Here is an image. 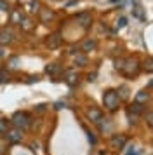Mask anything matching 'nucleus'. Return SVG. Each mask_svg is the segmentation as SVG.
Masks as SVG:
<instances>
[{
    "label": "nucleus",
    "instance_id": "1",
    "mask_svg": "<svg viewBox=\"0 0 153 155\" xmlns=\"http://www.w3.org/2000/svg\"><path fill=\"white\" fill-rule=\"evenodd\" d=\"M104 105L108 106V110H115L118 106V94L115 91H108L104 94Z\"/></svg>",
    "mask_w": 153,
    "mask_h": 155
},
{
    "label": "nucleus",
    "instance_id": "2",
    "mask_svg": "<svg viewBox=\"0 0 153 155\" xmlns=\"http://www.w3.org/2000/svg\"><path fill=\"white\" fill-rule=\"evenodd\" d=\"M30 117H28L26 113H16L14 115V124L16 126H23V127H28V124H30Z\"/></svg>",
    "mask_w": 153,
    "mask_h": 155
},
{
    "label": "nucleus",
    "instance_id": "3",
    "mask_svg": "<svg viewBox=\"0 0 153 155\" xmlns=\"http://www.w3.org/2000/svg\"><path fill=\"white\" fill-rule=\"evenodd\" d=\"M9 42H12V33L7 31V30H4V31L0 33V44L5 45V44H9Z\"/></svg>",
    "mask_w": 153,
    "mask_h": 155
},
{
    "label": "nucleus",
    "instance_id": "4",
    "mask_svg": "<svg viewBox=\"0 0 153 155\" xmlns=\"http://www.w3.org/2000/svg\"><path fill=\"white\" fill-rule=\"evenodd\" d=\"M9 140L11 141H19L21 140V134L18 131H12V133H9Z\"/></svg>",
    "mask_w": 153,
    "mask_h": 155
},
{
    "label": "nucleus",
    "instance_id": "5",
    "mask_svg": "<svg viewBox=\"0 0 153 155\" xmlns=\"http://www.w3.org/2000/svg\"><path fill=\"white\" fill-rule=\"evenodd\" d=\"M7 129H9L7 120H2V119H0V133H7Z\"/></svg>",
    "mask_w": 153,
    "mask_h": 155
},
{
    "label": "nucleus",
    "instance_id": "6",
    "mask_svg": "<svg viewBox=\"0 0 153 155\" xmlns=\"http://www.w3.org/2000/svg\"><path fill=\"white\" fill-rule=\"evenodd\" d=\"M89 115H92V117L96 119L94 122H99V120H101V113L97 112V110H90V112H89Z\"/></svg>",
    "mask_w": 153,
    "mask_h": 155
},
{
    "label": "nucleus",
    "instance_id": "7",
    "mask_svg": "<svg viewBox=\"0 0 153 155\" xmlns=\"http://www.w3.org/2000/svg\"><path fill=\"white\" fill-rule=\"evenodd\" d=\"M12 23H21V12L19 11H16L12 14Z\"/></svg>",
    "mask_w": 153,
    "mask_h": 155
},
{
    "label": "nucleus",
    "instance_id": "8",
    "mask_svg": "<svg viewBox=\"0 0 153 155\" xmlns=\"http://www.w3.org/2000/svg\"><path fill=\"white\" fill-rule=\"evenodd\" d=\"M94 47H96V42H94V40H92V42H90V40H87V42H85V45H83V49L87 51V49H94Z\"/></svg>",
    "mask_w": 153,
    "mask_h": 155
},
{
    "label": "nucleus",
    "instance_id": "9",
    "mask_svg": "<svg viewBox=\"0 0 153 155\" xmlns=\"http://www.w3.org/2000/svg\"><path fill=\"white\" fill-rule=\"evenodd\" d=\"M138 101H146V99H148V94H146V92H141V94H138Z\"/></svg>",
    "mask_w": 153,
    "mask_h": 155
},
{
    "label": "nucleus",
    "instance_id": "10",
    "mask_svg": "<svg viewBox=\"0 0 153 155\" xmlns=\"http://www.w3.org/2000/svg\"><path fill=\"white\" fill-rule=\"evenodd\" d=\"M42 18L47 19V18H52V12H42Z\"/></svg>",
    "mask_w": 153,
    "mask_h": 155
},
{
    "label": "nucleus",
    "instance_id": "11",
    "mask_svg": "<svg viewBox=\"0 0 153 155\" xmlns=\"http://www.w3.org/2000/svg\"><path fill=\"white\" fill-rule=\"evenodd\" d=\"M0 7H2V11H7V9H9V5H7L5 2H0Z\"/></svg>",
    "mask_w": 153,
    "mask_h": 155
},
{
    "label": "nucleus",
    "instance_id": "12",
    "mask_svg": "<svg viewBox=\"0 0 153 155\" xmlns=\"http://www.w3.org/2000/svg\"><path fill=\"white\" fill-rule=\"evenodd\" d=\"M122 26H125V18H122V19H120V25H118V28H122Z\"/></svg>",
    "mask_w": 153,
    "mask_h": 155
}]
</instances>
